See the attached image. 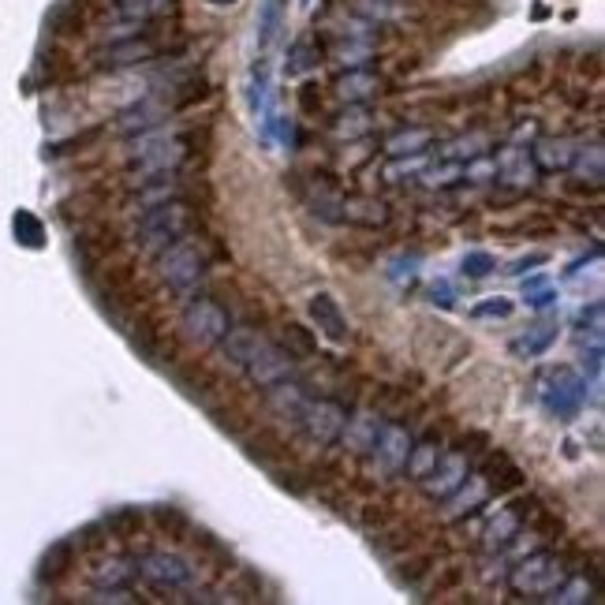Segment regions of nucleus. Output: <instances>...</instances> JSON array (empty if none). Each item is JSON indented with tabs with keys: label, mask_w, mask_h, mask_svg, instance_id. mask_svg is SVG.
Segmentation results:
<instances>
[{
	"label": "nucleus",
	"mask_w": 605,
	"mask_h": 605,
	"mask_svg": "<svg viewBox=\"0 0 605 605\" xmlns=\"http://www.w3.org/2000/svg\"><path fill=\"white\" fill-rule=\"evenodd\" d=\"M187 139L180 131H165V127H154V131H142L135 139L127 142V161L131 169L139 172V183L150 180V176H169L187 161Z\"/></svg>",
	"instance_id": "nucleus-1"
},
{
	"label": "nucleus",
	"mask_w": 605,
	"mask_h": 605,
	"mask_svg": "<svg viewBox=\"0 0 605 605\" xmlns=\"http://www.w3.org/2000/svg\"><path fill=\"white\" fill-rule=\"evenodd\" d=\"M482 475L490 479L493 493H508L523 482V471L508 460L505 452H490V456H486V467H482Z\"/></svg>",
	"instance_id": "nucleus-26"
},
{
	"label": "nucleus",
	"mask_w": 605,
	"mask_h": 605,
	"mask_svg": "<svg viewBox=\"0 0 605 605\" xmlns=\"http://www.w3.org/2000/svg\"><path fill=\"white\" fill-rule=\"evenodd\" d=\"M475 471V460L467 456V452H441V460L434 464V471L426 475L419 486H423V493L430 497V501H445V497H452V493L464 486V479Z\"/></svg>",
	"instance_id": "nucleus-10"
},
{
	"label": "nucleus",
	"mask_w": 605,
	"mask_h": 605,
	"mask_svg": "<svg viewBox=\"0 0 605 605\" xmlns=\"http://www.w3.org/2000/svg\"><path fill=\"white\" fill-rule=\"evenodd\" d=\"M538 400L553 419H572L587 404V378H579L572 366H557L538 378Z\"/></svg>",
	"instance_id": "nucleus-5"
},
{
	"label": "nucleus",
	"mask_w": 605,
	"mask_h": 605,
	"mask_svg": "<svg viewBox=\"0 0 605 605\" xmlns=\"http://www.w3.org/2000/svg\"><path fill=\"white\" fill-rule=\"evenodd\" d=\"M195 210L183 202V198H172V202H161L154 210H146L139 217V228H135V236H139V247L146 254H157L165 251L169 243L183 240V236H191V228H195Z\"/></svg>",
	"instance_id": "nucleus-2"
},
{
	"label": "nucleus",
	"mask_w": 605,
	"mask_h": 605,
	"mask_svg": "<svg viewBox=\"0 0 605 605\" xmlns=\"http://www.w3.org/2000/svg\"><path fill=\"white\" fill-rule=\"evenodd\" d=\"M228 310L221 303H213V299H195L191 307L183 310L180 318V337L191 344V348H213L217 340L228 333Z\"/></svg>",
	"instance_id": "nucleus-8"
},
{
	"label": "nucleus",
	"mask_w": 605,
	"mask_h": 605,
	"mask_svg": "<svg viewBox=\"0 0 605 605\" xmlns=\"http://www.w3.org/2000/svg\"><path fill=\"white\" fill-rule=\"evenodd\" d=\"M460 273H464V277H471V281H486L490 273H497V258H493V254H486V251H471V254H464Z\"/></svg>",
	"instance_id": "nucleus-35"
},
{
	"label": "nucleus",
	"mask_w": 605,
	"mask_h": 605,
	"mask_svg": "<svg viewBox=\"0 0 605 605\" xmlns=\"http://www.w3.org/2000/svg\"><path fill=\"white\" fill-rule=\"evenodd\" d=\"M221 355H225V363H232V366H247L258 355V348L266 344V337L254 329V325H228V333L221 340Z\"/></svg>",
	"instance_id": "nucleus-16"
},
{
	"label": "nucleus",
	"mask_w": 605,
	"mask_h": 605,
	"mask_svg": "<svg viewBox=\"0 0 605 605\" xmlns=\"http://www.w3.org/2000/svg\"><path fill=\"white\" fill-rule=\"evenodd\" d=\"M150 57H154V45L131 38V42H124V45H113V49L105 53V64L120 68V64H142V60H150Z\"/></svg>",
	"instance_id": "nucleus-31"
},
{
	"label": "nucleus",
	"mask_w": 605,
	"mask_h": 605,
	"mask_svg": "<svg viewBox=\"0 0 605 605\" xmlns=\"http://www.w3.org/2000/svg\"><path fill=\"white\" fill-rule=\"evenodd\" d=\"M553 340H557V322H535L527 325L520 337H512V355L516 359H538L542 352H549L553 348Z\"/></svg>",
	"instance_id": "nucleus-21"
},
{
	"label": "nucleus",
	"mask_w": 605,
	"mask_h": 605,
	"mask_svg": "<svg viewBox=\"0 0 605 605\" xmlns=\"http://www.w3.org/2000/svg\"><path fill=\"white\" fill-rule=\"evenodd\" d=\"M355 34H359V30H348V38H340L337 49H333V57H337L344 68H359V64L370 57V49H374V45H370V38H363V42H359Z\"/></svg>",
	"instance_id": "nucleus-32"
},
{
	"label": "nucleus",
	"mask_w": 605,
	"mask_h": 605,
	"mask_svg": "<svg viewBox=\"0 0 605 605\" xmlns=\"http://www.w3.org/2000/svg\"><path fill=\"white\" fill-rule=\"evenodd\" d=\"M366 131H370V113H366L363 105H352V109L340 113L337 124H333V135H337V139H359Z\"/></svg>",
	"instance_id": "nucleus-33"
},
{
	"label": "nucleus",
	"mask_w": 605,
	"mask_h": 605,
	"mask_svg": "<svg viewBox=\"0 0 605 605\" xmlns=\"http://www.w3.org/2000/svg\"><path fill=\"white\" fill-rule=\"evenodd\" d=\"M572 169H576L583 180H591L594 187H602V180H605V154H602V146L594 142V146H587V150H576V157H572Z\"/></svg>",
	"instance_id": "nucleus-28"
},
{
	"label": "nucleus",
	"mask_w": 605,
	"mask_h": 605,
	"mask_svg": "<svg viewBox=\"0 0 605 605\" xmlns=\"http://www.w3.org/2000/svg\"><path fill=\"white\" fill-rule=\"evenodd\" d=\"M266 393H269V408L277 411L281 419H292V423H296L299 408L307 404V393H303V385H296L292 378L281 381V385H273V389H266Z\"/></svg>",
	"instance_id": "nucleus-27"
},
{
	"label": "nucleus",
	"mask_w": 605,
	"mask_h": 605,
	"mask_svg": "<svg viewBox=\"0 0 605 605\" xmlns=\"http://www.w3.org/2000/svg\"><path fill=\"white\" fill-rule=\"evenodd\" d=\"M157 277L169 284L172 292H191L198 288V281L206 277V269H210V258L202 251V243L195 240H176L169 243L165 251H157Z\"/></svg>",
	"instance_id": "nucleus-3"
},
{
	"label": "nucleus",
	"mask_w": 605,
	"mask_h": 605,
	"mask_svg": "<svg viewBox=\"0 0 605 605\" xmlns=\"http://www.w3.org/2000/svg\"><path fill=\"white\" fill-rule=\"evenodd\" d=\"M139 187H142V191L135 195V202H131L139 213L154 210V206H161V202L180 198V183L172 180V172H169V176H150V180H142Z\"/></svg>",
	"instance_id": "nucleus-25"
},
{
	"label": "nucleus",
	"mask_w": 605,
	"mask_h": 605,
	"mask_svg": "<svg viewBox=\"0 0 605 605\" xmlns=\"http://www.w3.org/2000/svg\"><path fill=\"white\" fill-rule=\"evenodd\" d=\"M523 303L527 307H535V310H546L557 303V292L546 284V277H531V281L523 284Z\"/></svg>",
	"instance_id": "nucleus-36"
},
{
	"label": "nucleus",
	"mask_w": 605,
	"mask_h": 605,
	"mask_svg": "<svg viewBox=\"0 0 605 605\" xmlns=\"http://www.w3.org/2000/svg\"><path fill=\"white\" fill-rule=\"evenodd\" d=\"M493 165H497V180L508 183V187H516V191L531 187V183H535V176H538L531 154H527V150H520V146H505L501 154L493 157Z\"/></svg>",
	"instance_id": "nucleus-17"
},
{
	"label": "nucleus",
	"mask_w": 605,
	"mask_h": 605,
	"mask_svg": "<svg viewBox=\"0 0 605 605\" xmlns=\"http://www.w3.org/2000/svg\"><path fill=\"white\" fill-rule=\"evenodd\" d=\"M531 508H535L531 497L497 508V516H493V520L486 523V531H482V546L493 553V549H505L508 542H516L520 531H523V523H527V516H531Z\"/></svg>",
	"instance_id": "nucleus-12"
},
{
	"label": "nucleus",
	"mask_w": 605,
	"mask_h": 605,
	"mask_svg": "<svg viewBox=\"0 0 605 605\" xmlns=\"http://www.w3.org/2000/svg\"><path fill=\"white\" fill-rule=\"evenodd\" d=\"M430 303H441V307H452V303H456V296H452V288L445 281L441 284H434V288H430Z\"/></svg>",
	"instance_id": "nucleus-42"
},
{
	"label": "nucleus",
	"mask_w": 605,
	"mask_h": 605,
	"mask_svg": "<svg viewBox=\"0 0 605 605\" xmlns=\"http://www.w3.org/2000/svg\"><path fill=\"white\" fill-rule=\"evenodd\" d=\"M284 348L292 355H314L318 352V340L310 337V329H303V325H284Z\"/></svg>",
	"instance_id": "nucleus-37"
},
{
	"label": "nucleus",
	"mask_w": 605,
	"mask_h": 605,
	"mask_svg": "<svg viewBox=\"0 0 605 605\" xmlns=\"http://www.w3.org/2000/svg\"><path fill=\"white\" fill-rule=\"evenodd\" d=\"M564 561L557 553H549V549H535V553H527L512 572H508V587L512 594H520V598H546L553 594L557 587L564 583Z\"/></svg>",
	"instance_id": "nucleus-4"
},
{
	"label": "nucleus",
	"mask_w": 605,
	"mask_h": 605,
	"mask_svg": "<svg viewBox=\"0 0 605 605\" xmlns=\"http://www.w3.org/2000/svg\"><path fill=\"white\" fill-rule=\"evenodd\" d=\"M344 419H348V408L340 404V400H333V396H318V400H310L299 408L296 423L299 430H303V437H307L310 445H318V449H325V445H333V441H340V430H344Z\"/></svg>",
	"instance_id": "nucleus-7"
},
{
	"label": "nucleus",
	"mask_w": 605,
	"mask_h": 605,
	"mask_svg": "<svg viewBox=\"0 0 605 605\" xmlns=\"http://www.w3.org/2000/svg\"><path fill=\"white\" fill-rule=\"evenodd\" d=\"M333 90H337L340 101H348V105H363V101H370L381 90V75L359 64V68L344 71L337 83H333Z\"/></svg>",
	"instance_id": "nucleus-19"
},
{
	"label": "nucleus",
	"mask_w": 605,
	"mask_h": 605,
	"mask_svg": "<svg viewBox=\"0 0 605 605\" xmlns=\"http://www.w3.org/2000/svg\"><path fill=\"white\" fill-rule=\"evenodd\" d=\"M318 64V53H314V45L310 42H296L292 45V53H288V75H303Z\"/></svg>",
	"instance_id": "nucleus-39"
},
{
	"label": "nucleus",
	"mask_w": 605,
	"mask_h": 605,
	"mask_svg": "<svg viewBox=\"0 0 605 605\" xmlns=\"http://www.w3.org/2000/svg\"><path fill=\"white\" fill-rule=\"evenodd\" d=\"M542 262H546V254L535 251V254H527V258H516V262H508L505 273H512V277H516V273H523L527 266H542Z\"/></svg>",
	"instance_id": "nucleus-41"
},
{
	"label": "nucleus",
	"mask_w": 605,
	"mask_h": 605,
	"mask_svg": "<svg viewBox=\"0 0 605 605\" xmlns=\"http://www.w3.org/2000/svg\"><path fill=\"white\" fill-rule=\"evenodd\" d=\"M135 576H142L146 587H154L161 594H180L195 583V568L169 549H154V553H142L135 561Z\"/></svg>",
	"instance_id": "nucleus-6"
},
{
	"label": "nucleus",
	"mask_w": 605,
	"mask_h": 605,
	"mask_svg": "<svg viewBox=\"0 0 605 605\" xmlns=\"http://www.w3.org/2000/svg\"><path fill=\"white\" fill-rule=\"evenodd\" d=\"M411 430L400 423H381L378 437H374V445H370V467H374V475L381 479H396L404 464H408V452H411Z\"/></svg>",
	"instance_id": "nucleus-9"
},
{
	"label": "nucleus",
	"mask_w": 605,
	"mask_h": 605,
	"mask_svg": "<svg viewBox=\"0 0 605 605\" xmlns=\"http://www.w3.org/2000/svg\"><path fill=\"white\" fill-rule=\"evenodd\" d=\"M15 236L27 243V247H42V225H38L30 213H15Z\"/></svg>",
	"instance_id": "nucleus-40"
},
{
	"label": "nucleus",
	"mask_w": 605,
	"mask_h": 605,
	"mask_svg": "<svg viewBox=\"0 0 605 605\" xmlns=\"http://www.w3.org/2000/svg\"><path fill=\"white\" fill-rule=\"evenodd\" d=\"M572 157H576V142L572 139H538L531 150L538 172H568L572 169Z\"/></svg>",
	"instance_id": "nucleus-20"
},
{
	"label": "nucleus",
	"mask_w": 605,
	"mask_h": 605,
	"mask_svg": "<svg viewBox=\"0 0 605 605\" xmlns=\"http://www.w3.org/2000/svg\"><path fill=\"white\" fill-rule=\"evenodd\" d=\"M281 12H284V0H266L262 4V23H258V38H262V45L273 42V34H277V27H281Z\"/></svg>",
	"instance_id": "nucleus-38"
},
{
	"label": "nucleus",
	"mask_w": 605,
	"mask_h": 605,
	"mask_svg": "<svg viewBox=\"0 0 605 605\" xmlns=\"http://www.w3.org/2000/svg\"><path fill=\"white\" fill-rule=\"evenodd\" d=\"M467 318L471 322H505V318H512V299L505 296L482 299V303H475V307L467 310Z\"/></svg>",
	"instance_id": "nucleus-34"
},
{
	"label": "nucleus",
	"mask_w": 605,
	"mask_h": 605,
	"mask_svg": "<svg viewBox=\"0 0 605 605\" xmlns=\"http://www.w3.org/2000/svg\"><path fill=\"white\" fill-rule=\"evenodd\" d=\"M437 142V135L430 127H400L385 139V154L389 157H423L430 146Z\"/></svg>",
	"instance_id": "nucleus-22"
},
{
	"label": "nucleus",
	"mask_w": 605,
	"mask_h": 605,
	"mask_svg": "<svg viewBox=\"0 0 605 605\" xmlns=\"http://www.w3.org/2000/svg\"><path fill=\"white\" fill-rule=\"evenodd\" d=\"M243 370H247V378H251L258 389H273V385H281V381H288L296 374V355L288 352V348H281V344H269L266 340Z\"/></svg>",
	"instance_id": "nucleus-11"
},
{
	"label": "nucleus",
	"mask_w": 605,
	"mask_h": 605,
	"mask_svg": "<svg viewBox=\"0 0 605 605\" xmlns=\"http://www.w3.org/2000/svg\"><path fill=\"white\" fill-rule=\"evenodd\" d=\"M213 8H232V4H236V0H210Z\"/></svg>",
	"instance_id": "nucleus-43"
},
{
	"label": "nucleus",
	"mask_w": 605,
	"mask_h": 605,
	"mask_svg": "<svg viewBox=\"0 0 605 605\" xmlns=\"http://www.w3.org/2000/svg\"><path fill=\"white\" fill-rule=\"evenodd\" d=\"M310 318H314V325H318V333L325 340H333V344H348L352 340V325H348L340 303L329 292H318V296L310 299Z\"/></svg>",
	"instance_id": "nucleus-13"
},
{
	"label": "nucleus",
	"mask_w": 605,
	"mask_h": 605,
	"mask_svg": "<svg viewBox=\"0 0 605 605\" xmlns=\"http://www.w3.org/2000/svg\"><path fill=\"white\" fill-rule=\"evenodd\" d=\"M486 146H490V139L475 131V135H464V139L449 142V146L441 150V161H456V165H464V161H471V157L486 154Z\"/></svg>",
	"instance_id": "nucleus-29"
},
{
	"label": "nucleus",
	"mask_w": 605,
	"mask_h": 605,
	"mask_svg": "<svg viewBox=\"0 0 605 605\" xmlns=\"http://www.w3.org/2000/svg\"><path fill=\"white\" fill-rule=\"evenodd\" d=\"M493 497V486L490 479L482 475V471H471L464 479V486L452 493V497H445V516L449 520H460V516H471V512H479L486 501Z\"/></svg>",
	"instance_id": "nucleus-14"
},
{
	"label": "nucleus",
	"mask_w": 605,
	"mask_h": 605,
	"mask_svg": "<svg viewBox=\"0 0 605 605\" xmlns=\"http://www.w3.org/2000/svg\"><path fill=\"white\" fill-rule=\"evenodd\" d=\"M131 579H135V564L124 557H109V561H98L90 568V583L98 591H127Z\"/></svg>",
	"instance_id": "nucleus-23"
},
{
	"label": "nucleus",
	"mask_w": 605,
	"mask_h": 605,
	"mask_svg": "<svg viewBox=\"0 0 605 605\" xmlns=\"http://www.w3.org/2000/svg\"><path fill=\"white\" fill-rule=\"evenodd\" d=\"M340 221L359 228H385L393 221L389 206L374 195H355V198H340Z\"/></svg>",
	"instance_id": "nucleus-15"
},
{
	"label": "nucleus",
	"mask_w": 605,
	"mask_h": 605,
	"mask_svg": "<svg viewBox=\"0 0 605 605\" xmlns=\"http://www.w3.org/2000/svg\"><path fill=\"white\" fill-rule=\"evenodd\" d=\"M441 460V437H419V441H411V452H408V464H404V471H408L411 482H423L430 471H434V464Z\"/></svg>",
	"instance_id": "nucleus-24"
},
{
	"label": "nucleus",
	"mask_w": 605,
	"mask_h": 605,
	"mask_svg": "<svg viewBox=\"0 0 605 605\" xmlns=\"http://www.w3.org/2000/svg\"><path fill=\"white\" fill-rule=\"evenodd\" d=\"M172 0H116V15L127 23H146L169 8Z\"/></svg>",
	"instance_id": "nucleus-30"
},
{
	"label": "nucleus",
	"mask_w": 605,
	"mask_h": 605,
	"mask_svg": "<svg viewBox=\"0 0 605 605\" xmlns=\"http://www.w3.org/2000/svg\"><path fill=\"white\" fill-rule=\"evenodd\" d=\"M381 430V415L370 408H359L355 415H348L344 419V430H340V441L348 445V452H359V456H366L370 452V445H374V437H378Z\"/></svg>",
	"instance_id": "nucleus-18"
}]
</instances>
